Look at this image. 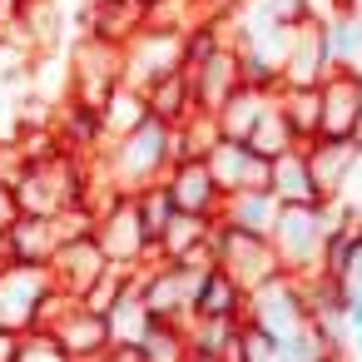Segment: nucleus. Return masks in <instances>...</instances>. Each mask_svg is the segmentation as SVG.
<instances>
[{
  "label": "nucleus",
  "instance_id": "f257e3e1",
  "mask_svg": "<svg viewBox=\"0 0 362 362\" xmlns=\"http://www.w3.org/2000/svg\"><path fill=\"white\" fill-rule=\"evenodd\" d=\"M95 164H100V174L110 179V189H119V194H139V189H149V184H164V174H169V164H174V129L149 115L139 129L110 139V144L95 154Z\"/></svg>",
  "mask_w": 362,
  "mask_h": 362
},
{
  "label": "nucleus",
  "instance_id": "f03ea898",
  "mask_svg": "<svg viewBox=\"0 0 362 362\" xmlns=\"http://www.w3.org/2000/svg\"><path fill=\"white\" fill-rule=\"evenodd\" d=\"M85 179H90V159H80V154H55L45 164H25L16 179V204H21V214L60 218L65 209L85 204Z\"/></svg>",
  "mask_w": 362,
  "mask_h": 362
},
{
  "label": "nucleus",
  "instance_id": "7ed1b4c3",
  "mask_svg": "<svg viewBox=\"0 0 362 362\" xmlns=\"http://www.w3.org/2000/svg\"><path fill=\"white\" fill-rule=\"evenodd\" d=\"M327 228H332L327 204L278 209V218H273V228H268V243H273V253H278V268H283L288 278H313V273L322 268Z\"/></svg>",
  "mask_w": 362,
  "mask_h": 362
},
{
  "label": "nucleus",
  "instance_id": "20e7f679",
  "mask_svg": "<svg viewBox=\"0 0 362 362\" xmlns=\"http://www.w3.org/2000/svg\"><path fill=\"white\" fill-rule=\"evenodd\" d=\"M115 85H124V45L100 40V35H80L65 55V100L100 110Z\"/></svg>",
  "mask_w": 362,
  "mask_h": 362
},
{
  "label": "nucleus",
  "instance_id": "39448f33",
  "mask_svg": "<svg viewBox=\"0 0 362 362\" xmlns=\"http://www.w3.org/2000/svg\"><path fill=\"white\" fill-rule=\"evenodd\" d=\"M209 253H214V268H223L243 293H253V288H263V283H273L283 273L278 253H273V243L263 233H243V228H233L223 218H214V228H209Z\"/></svg>",
  "mask_w": 362,
  "mask_h": 362
},
{
  "label": "nucleus",
  "instance_id": "423d86ee",
  "mask_svg": "<svg viewBox=\"0 0 362 362\" xmlns=\"http://www.w3.org/2000/svg\"><path fill=\"white\" fill-rule=\"evenodd\" d=\"M95 243L105 248L110 268H144L154 258L149 248V233L139 223V209H134V194H110V204L95 214Z\"/></svg>",
  "mask_w": 362,
  "mask_h": 362
},
{
  "label": "nucleus",
  "instance_id": "0eeeda50",
  "mask_svg": "<svg viewBox=\"0 0 362 362\" xmlns=\"http://www.w3.org/2000/svg\"><path fill=\"white\" fill-rule=\"evenodd\" d=\"M357 134H362V75L357 65H332L317 80V139H357Z\"/></svg>",
  "mask_w": 362,
  "mask_h": 362
},
{
  "label": "nucleus",
  "instance_id": "6e6552de",
  "mask_svg": "<svg viewBox=\"0 0 362 362\" xmlns=\"http://www.w3.org/2000/svg\"><path fill=\"white\" fill-rule=\"evenodd\" d=\"M174 70H184V30H174V25H144V30H134L129 40H124V80L129 85H154L159 75H174Z\"/></svg>",
  "mask_w": 362,
  "mask_h": 362
},
{
  "label": "nucleus",
  "instance_id": "1a4fd4ad",
  "mask_svg": "<svg viewBox=\"0 0 362 362\" xmlns=\"http://www.w3.org/2000/svg\"><path fill=\"white\" fill-rule=\"evenodd\" d=\"M50 288L55 283H50L45 268L6 263V268H0V327H6V332H30Z\"/></svg>",
  "mask_w": 362,
  "mask_h": 362
},
{
  "label": "nucleus",
  "instance_id": "9d476101",
  "mask_svg": "<svg viewBox=\"0 0 362 362\" xmlns=\"http://www.w3.org/2000/svg\"><path fill=\"white\" fill-rule=\"evenodd\" d=\"M110 268V258H105V248L95 243V233H80V238H60V248H55V258H50V283L60 288V293H70L75 303L90 293V283L100 278Z\"/></svg>",
  "mask_w": 362,
  "mask_h": 362
},
{
  "label": "nucleus",
  "instance_id": "9b49d317",
  "mask_svg": "<svg viewBox=\"0 0 362 362\" xmlns=\"http://www.w3.org/2000/svg\"><path fill=\"white\" fill-rule=\"evenodd\" d=\"M164 194L179 214H194V218H218V209H223V194L204 159H174L164 174Z\"/></svg>",
  "mask_w": 362,
  "mask_h": 362
},
{
  "label": "nucleus",
  "instance_id": "f8f14e48",
  "mask_svg": "<svg viewBox=\"0 0 362 362\" xmlns=\"http://www.w3.org/2000/svg\"><path fill=\"white\" fill-rule=\"evenodd\" d=\"M204 164H209L218 194L228 199V194H243V189H268V164H273V159L253 154V149L238 144V139H218V144L204 154Z\"/></svg>",
  "mask_w": 362,
  "mask_h": 362
},
{
  "label": "nucleus",
  "instance_id": "ddd939ff",
  "mask_svg": "<svg viewBox=\"0 0 362 362\" xmlns=\"http://www.w3.org/2000/svg\"><path fill=\"white\" fill-rule=\"evenodd\" d=\"M357 154H362V144H357V139H313V144H303V159H308L313 189H317V199H322V204L342 194V184H347V174H352V159H357Z\"/></svg>",
  "mask_w": 362,
  "mask_h": 362
},
{
  "label": "nucleus",
  "instance_id": "4468645a",
  "mask_svg": "<svg viewBox=\"0 0 362 362\" xmlns=\"http://www.w3.org/2000/svg\"><path fill=\"white\" fill-rule=\"evenodd\" d=\"M50 332L60 337V347L75 357V362H95L115 337H110V322L100 317V313H90L85 303H70L55 322H50Z\"/></svg>",
  "mask_w": 362,
  "mask_h": 362
},
{
  "label": "nucleus",
  "instance_id": "2eb2a0df",
  "mask_svg": "<svg viewBox=\"0 0 362 362\" xmlns=\"http://www.w3.org/2000/svg\"><path fill=\"white\" fill-rule=\"evenodd\" d=\"M189 85H194V105L199 110H218L243 80H238V50H228V45H218L209 60H199V65H189Z\"/></svg>",
  "mask_w": 362,
  "mask_h": 362
},
{
  "label": "nucleus",
  "instance_id": "dca6fc26",
  "mask_svg": "<svg viewBox=\"0 0 362 362\" xmlns=\"http://www.w3.org/2000/svg\"><path fill=\"white\" fill-rule=\"evenodd\" d=\"M11 243V263H25V268H50L55 248H60V223L55 218H35V214H21L6 233Z\"/></svg>",
  "mask_w": 362,
  "mask_h": 362
},
{
  "label": "nucleus",
  "instance_id": "f3484780",
  "mask_svg": "<svg viewBox=\"0 0 362 362\" xmlns=\"http://www.w3.org/2000/svg\"><path fill=\"white\" fill-rule=\"evenodd\" d=\"M268 194L278 199V209H303V204H322L317 189H313V174H308V159L303 149H288L268 164Z\"/></svg>",
  "mask_w": 362,
  "mask_h": 362
},
{
  "label": "nucleus",
  "instance_id": "a211bd4d",
  "mask_svg": "<svg viewBox=\"0 0 362 362\" xmlns=\"http://www.w3.org/2000/svg\"><path fill=\"white\" fill-rule=\"evenodd\" d=\"M268 100H273V90H258V85H238L218 110H214V119H218V134L223 139H248L253 134V124H258V115L268 110Z\"/></svg>",
  "mask_w": 362,
  "mask_h": 362
},
{
  "label": "nucleus",
  "instance_id": "6ab92c4d",
  "mask_svg": "<svg viewBox=\"0 0 362 362\" xmlns=\"http://www.w3.org/2000/svg\"><path fill=\"white\" fill-rule=\"evenodd\" d=\"M248 313V293L223 273V268H209L204 283H199V298H194V317H223V322H238Z\"/></svg>",
  "mask_w": 362,
  "mask_h": 362
},
{
  "label": "nucleus",
  "instance_id": "aec40b11",
  "mask_svg": "<svg viewBox=\"0 0 362 362\" xmlns=\"http://www.w3.org/2000/svg\"><path fill=\"white\" fill-rule=\"evenodd\" d=\"M144 100H149V115L159 124H179L184 115H194V85H189V70H174V75H159L154 85H144Z\"/></svg>",
  "mask_w": 362,
  "mask_h": 362
},
{
  "label": "nucleus",
  "instance_id": "412c9836",
  "mask_svg": "<svg viewBox=\"0 0 362 362\" xmlns=\"http://www.w3.org/2000/svg\"><path fill=\"white\" fill-rule=\"evenodd\" d=\"M149 119V100H144V90L139 85H115L110 90V100L100 105V124H105V144L110 139H119V134H129V129H139Z\"/></svg>",
  "mask_w": 362,
  "mask_h": 362
},
{
  "label": "nucleus",
  "instance_id": "4be33fe9",
  "mask_svg": "<svg viewBox=\"0 0 362 362\" xmlns=\"http://www.w3.org/2000/svg\"><path fill=\"white\" fill-rule=\"evenodd\" d=\"M218 218L233 223V228H243V233H263V238H268V228H273V218H278V199H273L268 189H243V194H228V199H223Z\"/></svg>",
  "mask_w": 362,
  "mask_h": 362
},
{
  "label": "nucleus",
  "instance_id": "5701e85b",
  "mask_svg": "<svg viewBox=\"0 0 362 362\" xmlns=\"http://www.w3.org/2000/svg\"><path fill=\"white\" fill-rule=\"evenodd\" d=\"M278 115L288 119V129L298 134V144L317 139V85H278L273 90Z\"/></svg>",
  "mask_w": 362,
  "mask_h": 362
},
{
  "label": "nucleus",
  "instance_id": "b1692460",
  "mask_svg": "<svg viewBox=\"0 0 362 362\" xmlns=\"http://www.w3.org/2000/svg\"><path fill=\"white\" fill-rule=\"evenodd\" d=\"M139 352L144 362H189V327L184 322H169V317H154L149 332L139 337Z\"/></svg>",
  "mask_w": 362,
  "mask_h": 362
},
{
  "label": "nucleus",
  "instance_id": "393cba45",
  "mask_svg": "<svg viewBox=\"0 0 362 362\" xmlns=\"http://www.w3.org/2000/svg\"><path fill=\"white\" fill-rule=\"evenodd\" d=\"M243 144H248L253 154H263V159H278V154H288V149H303V144H298V134L288 129V119L278 115V105H273V100H268V110L258 115V124H253V134H248Z\"/></svg>",
  "mask_w": 362,
  "mask_h": 362
},
{
  "label": "nucleus",
  "instance_id": "a878e982",
  "mask_svg": "<svg viewBox=\"0 0 362 362\" xmlns=\"http://www.w3.org/2000/svg\"><path fill=\"white\" fill-rule=\"evenodd\" d=\"M105 322H110V337H115V342L139 347V337H144V332H149V322H154V313H149V308H144V298L129 288V293L105 313Z\"/></svg>",
  "mask_w": 362,
  "mask_h": 362
},
{
  "label": "nucleus",
  "instance_id": "bb28decb",
  "mask_svg": "<svg viewBox=\"0 0 362 362\" xmlns=\"http://www.w3.org/2000/svg\"><path fill=\"white\" fill-rule=\"evenodd\" d=\"M223 362H278V337H273L268 327H258V322L238 317V327H233V337H228Z\"/></svg>",
  "mask_w": 362,
  "mask_h": 362
},
{
  "label": "nucleus",
  "instance_id": "cd10ccee",
  "mask_svg": "<svg viewBox=\"0 0 362 362\" xmlns=\"http://www.w3.org/2000/svg\"><path fill=\"white\" fill-rule=\"evenodd\" d=\"M134 209H139V223H144V233H149V248H154V238L169 228V218L179 214V209L169 204L164 184H149V189H139V194H134Z\"/></svg>",
  "mask_w": 362,
  "mask_h": 362
},
{
  "label": "nucleus",
  "instance_id": "c85d7f7f",
  "mask_svg": "<svg viewBox=\"0 0 362 362\" xmlns=\"http://www.w3.org/2000/svg\"><path fill=\"white\" fill-rule=\"evenodd\" d=\"M16 362H75V357L60 347V337H55L50 327H30V332H21Z\"/></svg>",
  "mask_w": 362,
  "mask_h": 362
},
{
  "label": "nucleus",
  "instance_id": "c756f323",
  "mask_svg": "<svg viewBox=\"0 0 362 362\" xmlns=\"http://www.w3.org/2000/svg\"><path fill=\"white\" fill-rule=\"evenodd\" d=\"M21 218V204H16V184L0 179V233H11V223Z\"/></svg>",
  "mask_w": 362,
  "mask_h": 362
},
{
  "label": "nucleus",
  "instance_id": "7c9ffc66",
  "mask_svg": "<svg viewBox=\"0 0 362 362\" xmlns=\"http://www.w3.org/2000/svg\"><path fill=\"white\" fill-rule=\"evenodd\" d=\"M95 362H144V352H139V347H129V342H110Z\"/></svg>",
  "mask_w": 362,
  "mask_h": 362
},
{
  "label": "nucleus",
  "instance_id": "2f4dec72",
  "mask_svg": "<svg viewBox=\"0 0 362 362\" xmlns=\"http://www.w3.org/2000/svg\"><path fill=\"white\" fill-rule=\"evenodd\" d=\"M16 352H21V332H6V327H0V362H16Z\"/></svg>",
  "mask_w": 362,
  "mask_h": 362
},
{
  "label": "nucleus",
  "instance_id": "473e14b6",
  "mask_svg": "<svg viewBox=\"0 0 362 362\" xmlns=\"http://www.w3.org/2000/svg\"><path fill=\"white\" fill-rule=\"evenodd\" d=\"M11 263V243H6V233H0V268Z\"/></svg>",
  "mask_w": 362,
  "mask_h": 362
},
{
  "label": "nucleus",
  "instance_id": "72a5a7b5",
  "mask_svg": "<svg viewBox=\"0 0 362 362\" xmlns=\"http://www.w3.org/2000/svg\"><path fill=\"white\" fill-rule=\"evenodd\" d=\"M189 362H214V357H189Z\"/></svg>",
  "mask_w": 362,
  "mask_h": 362
}]
</instances>
